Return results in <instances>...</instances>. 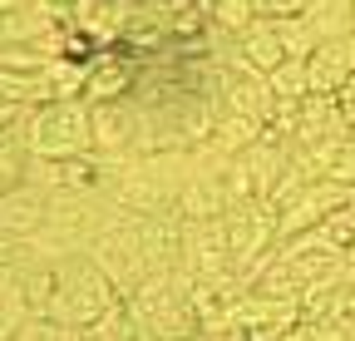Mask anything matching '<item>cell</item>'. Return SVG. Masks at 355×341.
Wrapping results in <instances>:
<instances>
[{"instance_id":"cell-1","label":"cell","mask_w":355,"mask_h":341,"mask_svg":"<svg viewBox=\"0 0 355 341\" xmlns=\"http://www.w3.org/2000/svg\"><path fill=\"white\" fill-rule=\"evenodd\" d=\"M60 272V292H55V307L44 322L55 326H99L104 317H114L123 307V292L114 287V277L89 258V252H69V258L55 263Z\"/></svg>"},{"instance_id":"cell-2","label":"cell","mask_w":355,"mask_h":341,"mask_svg":"<svg viewBox=\"0 0 355 341\" xmlns=\"http://www.w3.org/2000/svg\"><path fill=\"white\" fill-rule=\"evenodd\" d=\"M30 158H84L94 153V109L84 99H55L25 114Z\"/></svg>"},{"instance_id":"cell-3","label":"cell","mask_w":355,"mask_h":341,"mask_svg":"<svg viewBox=\"0 0 355 341\" xmlns=\"http://www.w3.org/2000/svg\"><path fill=\"white\" fill-rule=\"evenodd\" d=\"M44 223H50V193L20 183L10 193H0V233H15V238H40Z\"/></svg>"},{"instance_id":"cell-4","label":"cell","mask_w":355,"mask_h":341,"mask_svg":"<svg viewBox=\"0 0 355 341\" xmlns=\"http://www.w3.org/2000/svg\"><path fill=\"white\" fill-rule=\"evenodd\" d=\"M232 45H237V60L247 69H257V74H272L282 60H291L286 45H282V35H277V20H261V15L232 40Z\"/></svg>"},{"instance_id":"cell-5","label":"cell","mask_w":355,"mask_h":341,"mask_svg":"<svg viewBox=\"0 0 355 341\" xmlns=\"http://www.w3.org/2000/svg\"><path fill=\"white\" fill-rule=\"evenodd\" d=\"M133 79H139V69H133L128 60H119V55H99V60H89L84 104H119V99L133 90Z\"/></svg>"},{"instance_id":"cell-6","label":"cell","mask_w":355,"mask_h":341,"mask_svg":"<svg viewBox=\"0 0 355 341\" xmlns=\"http://www.w3.org/2000/svg\"><path fill=\"white\" fill-rule=\"evenodd\" d=\"M188 223H207V218H227V188H222V174H193L183 183L173 203Z\"/></svg>"},{"instance_id":"cell-7","label":"cell","mask_w":355,"mask_h":341,"mask_svg":"<svg viewBox=\"0 0 355 341\" xmlns=\"http://www.w3.org/2000/svg\"><path fill=\"white\" fill-rule=\"evenodd\" d=\"M306 74H311V94H340V84L355 74L345 40H326V45L306 60Z\"/></svg>"},{"instance_id":"cell-8","label":"cell","mask_w":355,"mask_h":341,"mask_svg":"<svg viewBox=\"0 0 355 341\" xmlns=\"http://www.w3.org/2000/svg\"><path fill=\"white\" fill-rule=\"evenodd\" d=\"M25 168H30V144H25V114H20V124H10V129L0 134V193L20 188Z\"/></svg>"},{"instance_id":"cell-9","label":"cell","mask_w":355,"mask_h":341,"mask_svg":"<svg viewBox=\"0 0 355 341\" xmlns=\"http://www.w3.org/2000/svg\"><path fill=\"white\" fill-rule=\"evenodd\" d=\"M301 15L316 25L321 40H345L355 30V0H306Z\"/></svg>"},{"instance_id":"cell-10","label":"cell","mask_w":355,"mask_h":341,"mask_svg":"<svg viewBox=\"0 0 355 341\" xmlns=\"http://www.w3.org/2000/svg\"><path fill=\"white\" fill-rule=\"evenodd\" d=\"M277 35H282V45H286V55L291 60H311L326 40L316 35V25H311L306 15H286V20H277Z\"/></svg>"},{"instance_id":"cell-11","label":"cell","mask_w":355,"mask_h":341,"mask_svg":"<svg viewBox=\"0 0 355 341\" xmlns=\"http://www.w3.org/2000/svg\"><path fill=\"white\" fill-rule=\"evenodd\" d=\"M207 10H212V30H222L227 40H237L257 20V0H207Z\"/></svg>"},{"instance_id":"cell-12","label":"cell","mask_w":355,"mask_h":341,"mask_svg":"<svg viewBox=\"0 0 355 341\" xmlns=\"http://www.w3.org/2000/svg\"><path fill=\"white\" fill-rule=\"evenodd\" d=\"M277 99H306L311 94V74H306V60H282L272 74H266Z\"/></svg>"},{"instance_id":"cell-13","label":"cell","mask_w":355,"mask_h":341,"mask_svg":"<svg viewBox=\"0 0 355 341\" xmlns=\"http://www.w3.org/2000/svg\"><path fill=\"white\" fill-rule=\"evenodd\" d=\"M25 322H30L25 302H0V341H15L25 331Z\"/></svg>"},{"instance_id":"cell-14","label":"cell","mask_w":355,"mask_h":341,"mask_svg":"<svg viewBox=\"0 0 355 341\" xmlns=\"http://www.w3.org/2000/svg\"><path fill=\"white\" fill-rule=\"evenodd\" d=\"M336 99H340V114H345V119L355 124V74H350V79L340 84V94H336Z\"/></svg>"},{"instance_id":"cell-15","label":"cell","mask_w":355,"mask_h":341,"mask_svg":"<svg viewBox=\"0 0 355 341\" xmlns=\"http://www.w3.org/2000/svg\"><path fill=\"white\" fill-rule=\"evenodd\" d=\"M20 114H25L20 104H10V99H0V134H6L10 124H20Z\"/></svg>"},{"instance_id":"cell-16","label":"cell","mask_w":355,"mask_h":341,"mask_svg":"<svg viewBox=\"0 0 355 341\" xmlns=\"http://www.w3.org/2000/svg\"><path fill=\"white\" fill-rule=\"evenodd\" d=\"M345 50H350V65H355V30L345 35Z\"/></svg>"},{"instance_id":"cell-17","label":"cell","mask_w":355,"mask_h":341,"mask_svg":"<svg viewBox=\"0 0 355 341\" xmlns=\"http://www.w3.org/2000/svg\"><path fill=\"white\" fill-rule=\"evenodd\" d=\"M139 6H178V0H139Z\"/></svg>"},{"instance_id":"cell-18","label":"cell","mask_w":355,"mask_h":341,"mask_svg":"<svg viewBox=\"0 0 355 341\" xmlns=\"http://www.w3.org/2000/svg\"><path fill=\"white\" fill-rule=\"evenodd\" d=\"M350 144H355V124H350Z\"/></svg>"}]
</instances>
